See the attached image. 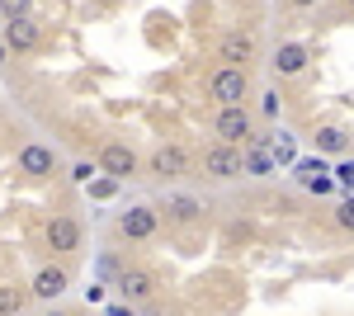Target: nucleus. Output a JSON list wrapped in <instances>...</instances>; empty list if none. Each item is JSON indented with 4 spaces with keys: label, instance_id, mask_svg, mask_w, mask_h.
Masks as SVG:
<instances>
[{
    "label": "nucleus",
    "instance_id": "obj_1",
    "mask_svg": "<svg viewBox=\"0 0 354 316\" xmlns=\"http://www.w3.org/2000/svg\"><path fill=\"white\" fill-rule=\"evenodd\" d=\"M198 165H203L208 180L227 185V180H241V175H245V151H241V147H227V142H213V147H203Z\"/></svg>",
    "mask_w": 354,
    "mask_h": 316
},
{
    "label": "nucleus",
    "instance_id": "obj_2",
    "mask_svg": "<svg viewBox=\"0 0 354 316\" xmlns=\"http://www.w3.org/2000/svg\"><path fill=\"white\" fill-rule=\"evenodd\" d=\"M208 95L218 100V109L245 104V95H250V71H245V66H218L213 80H208Z\"/></svg>",
    "mask_w": 354,
    "mask_h": 316
},
{
    "label": "nucleus",
    "instance_id": "obj_3",
    "mask_svg": "<svg viewBox=\"0 0 354 316\" xmlns=\"http://www.w3.org/2000/svg\"><path fill=\"white\" fill-rule=\"evenodd\" d=\"M213 137L227 142V147H245V142L255 137V118H250V109H245V104L218 109V118H213Z\"/></svg>",
    "mask_w": 354,
    "mask_h": 316
},
{
    "label": "nucleus",
    "instance_id": "obj_4",
    "mask_svg": "<svg viewBox=\"0 0 354 316\" xmlns=\"http://www.w3.org/2000/svg\"><path fill=\"white\" fill-rule=\"evenodd\" d=\"M100 170L123 185V180H133L137 170H142V156H137L128 142H104V147H100Z\"/></svg>",
    "mask_w": 354,
    "mask_h": 316
},
{
    "label": "nucleus",
    "instance_id": "obj_5",
    "mask_svg": "<svg viewBox=\"0 0 354 316\" xmlns=\"http://www.w3.org/2000/svg\"><path fill=\"white\" fill-rule=\"evenodd\" d=\"M189 165H194V156L185 151V147H175V142H170V147H156L151 160H147V170H151L156 180H180Z\"/></svg>",
    "mask_w": 354,
    "mask_h": 316
},
{
    "label": "nucleus",
    "instance_id": "obj_6",
    "mask_svg": "<svg viewBox=\"0 0 354 316\" xmlns=\"http://www.w3.org/2000/svg\"><path fill=\"white\" fill-rule=\"evenodd\" d=\"M156 222H161V212L147 208V203H137V208H128L123 217H118V236L123 241H151L156 236Z\"/></svg>",
    "mask_w": 354,
    "mask_h": 316
},
{
    "label": "nucleus",
    "instance_id": "obj_7",
    "mask_svg": "<svg viewBox=\"0 0 354 316\" xmlns=\"http://www.w3.org/2000/svg\"><path fill=\"white\" fill-rule=\"evenodd\" d=\"M48 250H53V255H71V250H81V222L66 217V212H57L53 222H48Z\"/></svg>",
    "mask_w": 354,
    "mask_h": 316
},
{
    "label": "nucleus",
    "instance_id": "obj_8",
    "mask_svg": "<svg viewBox=\"0 0 354 316\" xmlns=\"http://www.w3.org/2000/svg\"><path fill=\"white\" fill-rule=\"evenodd\" d=\"M218 57H222V66H245V62H255V33H245V28L222 33Z\"/></svg>",
    "mask_w": 354,
    "mask_h": 316
},
{
    "label": "nucleus",
    "instance_id": "obj_9",
    "mask_svg": "<svg viewBox=\"0 0 354 316\" xmlns=\"http://www.w3.org/2000/svg\"><path fill=\"white\" fill-rule=\"evenodd\" d=\"M113 288L123 302H147L151 292H156V274L151 269H123L118 279H113Z\"/></svg>",
    "mask_w": 354,
    "mask_h": 316
},
{
    "label": "nucleus",
    "instance_id": "obj_10",
    "mask_svg": "<svg viewBox=\"0 0 354 316\" xmlns=\"http://www.w3.org/2000/svg\"><path fill=\"white\" fill-rule=\"evenodd\" d=\"M66 288H71V274H66L62 264H43V269L33 274V284H28V292H33V297H43V302L62 297Z\"/></svg>",
    "mask_w": 354,
    "mask_h": 316
},
{
    "label": "nucleus",
    "instance_id": "obj_11",
    "mask_svg": "<svg viewBox=\"0 0 354 316\" xmlns=\"http://www.w3.org/2000/svg\"><path fill=\"white\" fill-rule=\"evenodd\" d=\"M161 212L170 217V222L189 227V222H198V217H203V203H198L194 194H165V198H161Z\"/></svg>",
    "mask_w": 354,
    "mask_h": 316
},
{
    "label": "nucleus",
    "instance_id": "obj_12",
    "mask_svg": "<svg viewBox=\"0 0 354 316\" xmlns=\"http://www.w3.org/2000/svg\"><path fill=\"white\" fill-rule=\"evenodd\" d=\"M53 165H57V156H53V147H43V142H28L24 151H19V170L33 175V180L53 175Z\"/></svg>",
    "mask_w": 354,
    "mask_h": 316
},
{
    "label": "nucleus",
    "instance_id": "obj_13",
    "mask_svg": "<svg viewBox=\"0 0 354 316\" xmlns=\"http://www.w3.org/2000/svg\"><path fill=\"white\" fill-rule=\"evenodd\" d=\"M307 62H312V53L302 48V43H283L279 53H274V76H302L307 71Z\"/></svg>",
    "mask_w": 354,
    "mask_h": 316
},
{
    "label": "nucleus",
    "instance_id": "obj_14",
    "mask_svg": "<svg viewBox=\"0 0 354 316\" xmlns=\"http://www.w3.org/2000/svg\"><path fill=\"white\" fill-rule=\"evenodd\" d=\"M5 43H10L15 53H33V48H38V19H15V24H5Z\"/></svg>",
    "mask_w": 354,
    "mask_h": 316
},
{
    "label": "nucleus",
    "instance_id": "obj_15",
    "mask_svg": "<svg viewBox=\"0 0 354 316\" xmlns=\"http://www.w3.org/2000/svg\"><path fill=\"white\" fill-rule=\"evenodd\" d=\"M33 297L28 288H15V284H0V316H19L24 302Z\"/></svg>",
    "mask_w": 354,
    "mask_h": 316
},
{
    "label": "nucleus",
    "instance_id": "obj_16",
    "mask_svg": "<svg viewBox=\"0 0 354 316\" xmlns=\"http://www.w3.org/2000/svg\"><path fill=\"white\" fill-rule=\"evenodd\" d=\"M350 147V132L345 128H322L317 132V151H330V156H340Z\"/></svg>",
    "mask_w": 354,
    "mask_h": 316
},
{
    "label": "nucleus",
    "instance_id": "obj_17",
    "mask_svg": "<svg viewBox=\"0 0 354 316\" xmlns=\"http://www.w3.org/2000/svg\"><path fill=\"white\" fill-rule=\"evenodd\" d=\"M0 15L15 24V19H33V0H0Z\"/></svg>",
    "mask_w": 354,
    "mask_h": 316
},
{
    "label": "nucleus",
    "instance_id": "obj_18",
    "mask_svg": "<svg viewBox=\"0 0 354 316\" xmlns=\"http://www.w3.org/2000/svg\"><path fill=\"white\" fill-rule=\"evenodd\" d=\"M335 222H340L345 232H354V194H345V198L335 203Z\"/></svg>",
    "mask_w": 354,
    "mask_h": 316
},
{
    "label": "nucleus",
    "instance_id": "obj_19",
    "mask_svg": "<svg viewBox=\"0 0 354 316\" xmlns=\"http://www.w3.org/2000/svg\"><path fill=\"white\" fill-rule=\"evenodd\" d=\"M95 175H100V165H95V160H76V165H71V180H76V185H90Z\"/></svg>",
    "mask_w": 354,
    "mask_h": 316
},
{
    "label": "nucleus",
    "instance_id": "obj_20",
    "mask_svg": "<svg viewBox=\"0 0 354 316\" xmlns=\"http://www.w3.org/2000/svg\"><path fill=\"white\" fill-rule=\"evenodd\" d=\"M335 180L345 189H354V160H340V165H335Z\"/></svg>",
    "mask_w": 354,
    "mask_h": 316
},
{
    "label": "nucleus",
    "instance_id": "obj_21",
    "mask_svg": "<svg viewBox=\"0 0 354 316\" xmlns=\"http://www.w3.org/2000/svg\"><path fill=\"white\" fill-rule=\"evenodd\" d=\"M113 189H118V180H100V185H95V189H90V194H95V198H109V194H113Z\"/></svg>",
    "mask_w": 354,
    "mask_h": 316
},
{
    "label": "nucleus",
    "instance_id": "obj_22",
    "mask_svg": "<svg viewBox=\"0 0 354 316\" xmlns=\"http://www.w3.org/2000/svg\"><path fill=\"white\" fill-rule=\"evenodd\" d=\"M109 316H133V307H128V302H113V307H109Z\"/></svg>",
    "mask_w": 354,
    "mask_h": 316
},
{
    "label": "nucleus",
    "instance_id": "obj_23",
    "mask_svg": "<svg viewBox=\"0 0 354 316\" xmlns=\"http://www.w3.org/2000/svg\"><path fill=\"white\" fill-rule=\"evenodd\" d=\"M288 5H293V10H312L317 0H288Z\"/></svg>",
    "mask_w": 354,
    "mask_h": 316
},
{
    "label": "nucleus",
    "instance_id": "obj_24",
    "mask_svg": "<svg viewBox=\"0 0 354 316\" xmlns=\"http://www.w3.org/2000/svg\"><path fill=\"white\" fill-rule=\"evenodd\" d=\"M43 316H71V312H43Z\"/></svg>",
    "mask_w": 354,
    "mask_h": 316
},
{
    "label": "nucleus",
    "instance_id": "obj_25",
    "mask_svg": "<svg viewBox=\"0 0 354 316\" xmlns=\"http://www.w3.org/2000/svg\"><path fill=\"white\" fill-rule=\"evenodd\" d=\"M350 5H354V0H350Z\"/></svg>",
    "mask_w": 354,
    "mask_h": 316
}]
</instances>
